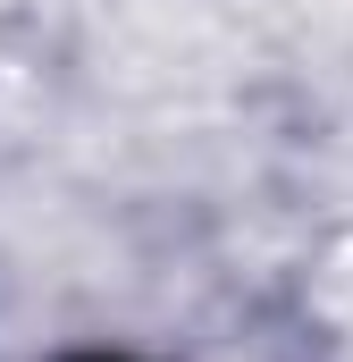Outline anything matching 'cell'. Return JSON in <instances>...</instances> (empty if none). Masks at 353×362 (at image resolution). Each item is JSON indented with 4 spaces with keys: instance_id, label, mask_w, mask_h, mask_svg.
Listing matches in <instances>:
<instances>
[{
    "instance_id": "6da1fadb",
    "label": "cell",
    "mask_w": 353,
    "mask_h": 362,
    "mask_svg": "<svg viewBox=\"0 0 353 362\" xmlns=\"http://www.w3.org/2000/svg\"><path fill=\"white\" fill-rule=\"evenodd\" d=\"M68 362H135V354H68Z\"/></svg>"
}]
</instances>
